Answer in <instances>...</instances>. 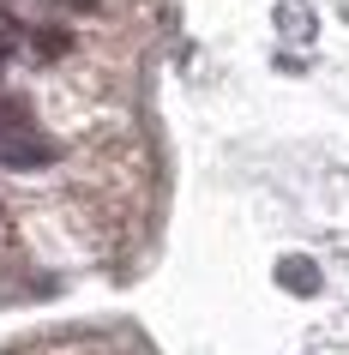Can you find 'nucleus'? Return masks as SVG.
Masks as SVG:
<instances>
[{
    "mask_svg": "<svg viewBox=\"0 0 349 355\" xmlns=\"http://www.w3.org/2000/svg\"><path fill=\"white\" fill-rule=\"evenodd\" d=\"M277 283H289L295 295H313V289H319V271H313L307 259H283L277 265Z\"/></svg>",
    "mask_w": 349,
    "mask_h": 355,
    "instance_id": "f03ea898",
    "label": "nucleus"
},
{
    "mask_svg": "<svg viewBox=\"0 0 349 355\" xmlns=\"http://www.w3.org/2000/svg\"><path fill=\"white\" fill-rule=\"evenodd\" d=\"M67 49H73L67 31H37V37H31V55L37 60H55V55H67Z\"/></svg>",
    "mask_w": 349,
    "mask_h": 355,
    "instance_id": "7ed1b4c3",
    "label": "nucleus"
},
{
    "mask_svg": "<svg viewBox=\"0 0 349 355\" xmlns=\"http://www.w3.org/2000/svg\"><path fill=\"white\" fill-rule=\"evenodd\" d=\"M60 145L55 139H42V132H6L0 139V163L6 168H42V163H55Z\"/></svg>",
    "mask_w": 349,
    "mask_h": 355,
    "instance_id": "f257e3e1",
    "label": "nucleus"
},
{
    "mask_svg": "<svg viewBox=\"0 0 349 355\" xmlns=\"http://www.w3.org/2000/svg\"><path fill=\"white\" fill-rule=\"evenodd\" d=\"M12 49H19V19H12V12L0 6V60L12 55Z\"/></svg>",
    "mask_w": 349,
    "mask_h": 355,
    "instance_id": "20e7f679",
    "label": "nucleus"
}]
</instances>
